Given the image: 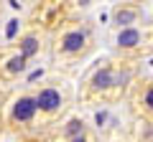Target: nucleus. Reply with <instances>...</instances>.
I'll use <instances>...</instances> for the list:
<instances>
[{"label": "nucleus", "mask_w": 153, "mask_h": 142, "mask_svg": "<svg viewBox=\"0 0 153 142\" xmlns=\"http://www.w3.org/2000/svg\"><path fill=\"white\" fill-rule=\"evenodd\" d=\"M33 114H36V99L21 97L16 102V107H13V117L18 122H28V119H33Z\"/></svg>", "instance_id": "f257e3e1"}, {"label": "nucleus", "mask_w": 153, "mask_h": 142, "mask_svg": "<svg viewBox=\"0 0 153 142\" xmlns=\"http://www.w3.org/2000/svg\"><path fill=\"white\" fill-rule=\"evenodd\" d=\"M59 104H61V97H59V91H54V89H44V91L36 97V109L54 112Z\"/></svg>", "instance_id": "f03ea898"}, {"label": "nucleus", "mask_w": 153, "mask_h": 142, "mask_svg": "<svg viewBox=\"0 0 153 142\" xmlns=\"http://www.w3.org/2000/svg\"><path fill=\"white\" fill-rule=\"evenodd\" d=\"M117 43L125 46V48H133V46L140 43V33H138L135 28H125V31H120V36H117Z\"/></svg>", "instance_id": "7ed1b4c3"}, {"label": "nucleus", "mask_w": 153, "mask_h": 142, "mask_svg": "<svg viewBox=\"0 0 153 142\" xmlns=\"http://www.w3.org/2000/svg\"><path fill=\"white\" fill-rule=\"evenodd\" d=\"M64 51H69V53H74V51H79L84 46V33L82 31H74V33H69V36H66L64 38Z\"/></svg>", "instance_id": "20e7f679"}, {"label": "nucleus", "mask_w": 153, "mask_h": 142, "mask_svg": "<svg viewBox=\"0 0 153 142\" xmlns=\"http://www.w3.org/2000/svg\"><path fill=\"white\" fill-rule=\"evenodd\" d=\"M94 89H105V86H110V84H115V74L110 69H102L100 74H94Z\"/></svg>", "instance_id": "39448f33"}, {"label": "nucleus", "mask_w": 153, "mask_h": 142, "mask_svg": "<svg viewBox=\"0 0 153 142\" xmlns=\"http://www.w3.org/2000/svg\"><path fill=\"white\" fill-rule=\"evenodd\" d=\"M36 51H38V41H36V38H26V41H23V51H21V56H23V59L33 56Z\"/></svg>", "instance_id": "423d86ee"}, {"label": "nucleus", "mask_w": 153, "mask_h": 142, "mask_svg": "<svg viewBox=\"0 0 153 142\" xmlns=\"http://www.w3.org/2000/svg\"><path fill=\"white\" fill-rule=\"evenodd\" d=\"M23 66H26V59H23V56H16V59L8 61V71H13V74H16V71H23Z\"/></svg>", "instance_id": "0eeeda50"}, {"label": "nucleus", "mask_w": 153, "mask_h": 142, "mask_svg": "<svg viewBox=\"0 0 153 142\" xmlns=\"http://www.w3.org/2000/svg\"><path fill=\"white\" fill-rule=\"evenodd\" d=\"M66 135H69V137H79V135H82V122H79V119H71L69 127H66Z\"/></svg>", "instance_id": "6e6552de"}, {"label": "nucleus", "mask_w": 153, "mask_h": 142, "mask_svg": "<svg viewBox=\"0 0 153 142\" xmlns=\"http://www.w3.org/2000/svg\"><path fill=\"white\" fill-rule=\"evenodd\" d=\"M135 20V13L133 10H120L117 13V23H120V26H128V23H133Z\"/></svg>", "instance_id": "1a4fd4ad"}, {"label": "nucleus", "mask_w": 153, "mask_h": 142, "mask_svg": "<svg viewBox=\"0 0 153 142\" xmlns=\"http://www.w3.org/2000/svg\"><path fill=\"white\" fill-rule=\"evenodd\" d=\"M18 33V20H8V28H5V38H13Z\"/></svg>", "instance_id": "9d476101"}, {"label": "nucleus", "mask_w": 153, "mask_h": 142, "mask_svg": "<svg viewBox=\"0 0 153 142\" xmlns=\"http://www.w3.org/2000/svg\"><path fill=\"white\" fill-rule=\"evenodd\" d=\"M105 119H107V114H105V112H97V124H102Z\"/></svg>", "instance_id": "9b49d317"}, {"label": "nucleus", "mask_w": 153, "mask_h": 142, "mask_svg": "<svg viewBox=\"0 0 153 142\" xmlns=\"http://www.w3.org/2000/svg\"><path fill=\"white\" fill-rule=\"evenodd\" d=\"M41 74H44V71H41V69H36V71H33V74H31V76H28V79H31V81H33V79H38V76H41Z\"/></svg>", "instance_id": "f8f14e48"}, {"label": "nucleus", "mask_w": 153, "mask_h": 142, "mask_svg": "<svg viewBox=\"0 0 153 142\" xmlns=\"http://www.w3.org/2000/svg\"><path fill=\"white\" fill-rule=\"evenodd\" d=\"M69 142H87V140H84V135H79V137H71Z\"/></svg>", "instance_id": "ddd939ff"}]
</instances>
